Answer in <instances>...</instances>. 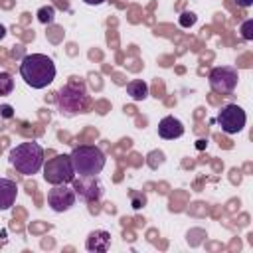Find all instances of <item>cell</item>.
I'll use <instances>...</instances> for the list:
<instances>
[{"instance_id":"d6986e66","label":"cell","mask_w":253,"mask_h":253,"mask_svg":"<svg viewBox=\"0 0 253 253\" xmlns=\"http://www.w3.org/2000/svg\"><path fill=\"white\" fill-rule=\"evenodd\" d=\"M130 198H132V208H134V210H140V208L146 204V196L140 194V192H132Z\"/></svg>"},{"instance_id":"e0dca14e","label":"cell","mask_w":253,"mask_h":253,"mask_svg":"<svg viewBox=\"0 0 253 253\" xmlns=\"http://www.w3.org/2000/svg\"><path fill=\"white\" fill-rule=\"evenodd\" d=\"M196 20H198V18H196V14H194V12H184V14L180 16V20H178V22H180V26H182V28H190V26H194V24H196Z\"/></svg>"},{"instance_id":"44dd1931","label":"cell","mask_w":253,"mask_h":253,"mask_svg":"<svg viewBox=\"0 0 253 253\" xmlns=\"http://www.w3.org/2000/svg\"><path fill=\"white\" fill-rule=\"evenodd\" d=\"M233 2H235L239 8H249V6L253 4V0H233Z\"/></svg>"},{"instance_id":"30bf717a","label":"cell","mask_w":253,"mask_h":253,"mask_svg":"<svg viewBox=\"0 0 253 253\" xmlns=\"http://www.w3.org/2000/svg\"><path fill=\"white\" fill-rule=\"evenodd\" d=\"M111 247V233L105 229H95L87 235L85 241V249L91 253H105Z\"/></svg>"},{"instance_id":"9c48e42d","label":"cell","mask_w":253,"mask_h":253,"mask_svg":"<svg viewBox=\"0 0 253 253\" xmlns=\"http://www.w3.org/2000/svg\"><path fill=\"white\" fill-rule=\"evenodd\" d=\"M73 190L79 198H83L85 202H97L103 196V186L97 180V176H79V180L73 178Z\"/></svg>"},{"instance_id":"5b68a950","label":"cell","mask_w":253,"mask_h":253,"mask_svg":"<svg viewBox=\"0 0 253 253\" xmlns=\"http://www.w3.org/2000/svg\"><path fill=\"white\" fill-rule=\"evenodd\" d=\"M42 168H43V180L51 186L71 184L75 178V170H73L69 154H57V156L49 158L47 162H43Z\"/></svg>"},{"instance_id":"277c9868","label":"cell","mask_w":253,"mask_h":253,"mask_svg":"<svg viewBox=\"0 0 253 253\" xmlns=\"http://www.w3.org/2000/svg\"><path fill=\"white\" fill-rule=\"evenodd\" d=\"M55 103H57V109H59V113L63 117H75V115L85 113L89 109L91 99H89V95H87L83 85L67 83L57 91Z\"/></svg>"},{"instance_id":"5bb4252c","label":"cell","mask_w":253,"mask_h":253,"mask_svg":"<svg viewBox=\"0 0 253 253\" xmlns=\"http://www.w3.org/2000/svg\"><path fill=\"white\" fill-rule=\"evenodd\" d=\"M14 91V79L10 73L6 71H0V97L4 95H10Z\"/></svg>"},{"instance_id":"7402d4cb","label":"cell","mask_w":253,"mask_h":253,"mask_svg":"<svg viewBox=\"0 0 253 253\" xmlns=\"http://www.w3.org/2000/svg\"><path fill=\"white\" fill-rule=\"evenodd\" d=\"M85 4H89V6H101V4H105L107 0H83Z\"/></svg>"},{"instance_id":"8992f818","label":"cell","mask_w":253,"mask_h":253,"mask_svg":"<svg viewBox=\"0 0 253 253\" xmlns=\"http://www.w3.org/2000/svg\"><path fill=\"white\" fill-rule=\"evenodd\" d=\"M210 87L219 93V95H229L233 93V89L237 87V81H239V73L237 69L229 67V65H219V67H213L210 71Z\"/></svg>"},{"instance_id":"52a82bcc","label":"cell","mask_w":253,"mask_h":253,"mask_svg":"<svg viewBox=\"0 0 253 253\" xmlns=\"http://www.w3.org/2000/svg\"><path fill=\"white\" fill-rule=\"evenodd\" d=\"M245 121H247V115L245 111L235 105V103H229V105H223L219 115H217V125L221 126V130L225 134H237L243 130L245 126Z\"/></svg>"},{"instance_id":"ba28073f","label":"cell","mask_w":253,"mask_h":253,"mask_svg":"<svg viewBox=\"0 0 253 253\" xmlns=\"http://www.w3.org/2000/svg\"><path fill=\"white\" fill-rule=\"evenodd\" d=\"M75 198H77V194L73 188H69L67 184H57L47 192V206L53 211L63 213L75 206Z\"/></svg>"},{"instance_id":"4fadbf2b","label":"cell","mask_w":253,"mask_h":253,"mask_svg":"<svg viewBox=\"0 0 253 253\" xmlns=\"http://www.w3.org/2000/svg\"><path fill=\"white\" fill-rule=\"evenodd\" d=\"M126 93L132 101H144L148 97V83L142 79H132L126 85Z\"/></svg>"},{"instance_id":"3957f363","label":"cell","mask_w":253,"mask_h":253,"mask_svg":"<svg viewBox=\"0 0 253 253\" xmlns=\"http://www.w3.org/2000/svg\"><path fill=\"white\" fill-rule=\"evenodd\" d=\"M8 160L20 174L32 176L43 166V148L38 142H22L10 150Z\"/></svg>"},{"instance_id":"ffe728a7","label":"cell","mask_w":253,"mask_h":253,"mask_svg":"<svg viewBox=\"0 0 253 253\" xmlns=\"http://www.w3.org/2000/svg\"><path fill=\"white\" fill-rule=\"evenodd\" d=\"M0 115H2L4 119H12L14 111H12V107H10V105H2V107H0Z\"/></svg>"},{"instance_id":"6da1fadb","label":"cell","mask_w":253,"mask_h":253,"mask_svg":"<svg viewBox=\"0 0 253 253\" xmlns=\"http://www.w3.org/2000/svg\"><path fill=\"white\" fill-rule=\"evenodd\" d=\"M20 75L32 89H43L55 79V63L45 53H28L20 61Z\"/></svg>"},{"instance_id":"8fae6325","label":"cell","mask_w":253,"mask_h":253,"mask_svg":"<svg viewBox=\"0 0 253 253\" xmlns=\"http://www.w3.org/2000/svg\"><path fill=\"white\" fill-rule=\"evenodd\" d=\"M158 134L166 140H174V138H180L184 134V125L182 121H178L176 117L168 115L164 117L160 123H158Z\"/></svg>"},{"instance_id":"2e32d148","label":"cell","mask_w":253,"mask_h":253,"mask_svg":"<svg viewBox=\"0 0 253 253\" xmlns=\"http://www.w3.org/2000/svg\"><path fill=\"white\" fill-rule=\"evenodd\" d=\"M164 152L162 150H152V152H148V156H146V164L152 168V170H156L158 166H162L164 164Z\"/></svg>"},{"instance_id":"603a6c76","label":"cell","mask_w":253,"mask_h":253,"mask_svg":"<svg viewBox=\"0 0 253 253\" xmlns=\"http://www.w3.org/2000/svg\"><path fill=\"white\" fill-rule=\"evenodd\" d=\"M4 36H6V28L0 24V40H4Z\"/></svg>"},{"instance_id":"7c38bea8","label":"cell","mask_w":253,"mask_h":253,"mask_svg":"<svg viewBox=\"0 0 253 253\" xmlns=\"http://www.w3.org/2000/svg\"><path fill=\"white\" fill-rule=\"evenodd\" d=\"M16 196H18V186L14 180H8V178H0V210H10L16 202Z\"/></svg>"},{"instance_id":"ac0fdd59","label":"cell","mask_w":253,"mask_h":253,"mask_svg":"<svg viewBox=\"0 0 253 253\" xmlns=\"http://www.w3.org/2000/svg\"><path fill=\"white\" fill-rule=\"evenodd\" d=\"M241 38L243 40H253V20H245L241 24Z\"/></svg>"},{"instance_id":"7a4b0ae2","label":"cell","mask_w":253,"mask_h":253,"mask_svg":"<svg viewBox=\"0 0 253 253\" xmlns=\"http://www.w3.org/2000/svg\"><path fill=\"white\" fill-rule=\"evenodd\" d=\"M69 156H71V164H73L75 174H79L83 178L85 176H97V174H101V170L107 164L105 152L99 146H95V144L75 146Z\"/></svg>"},{"instance_id":"9a60e30c","label":"cell","mask_w":253,"mask_h":253,"mask_svg":"<svg viewBox=\"0 0 253 253\" xmlns=\"http://www.w3.org/2000/svg\"><path fill=\"white\" fill-rule=\"evenodd\" d=\"M36 16H38V20L42 24H53V20H55V8L53 6H42Z\"/></svg>"}]
</instances>
